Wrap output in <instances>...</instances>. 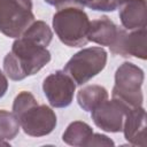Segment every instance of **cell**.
Returning a JSON list of instances; mask_svg holds the SVG:
<instances>
[{"instance_id":"9a60e30c","label":"cell","mask_w":147,"mask_h":147,"mask_svg":"<svg viewBox=\"0 0 147 147\" xmlns=\"http://www.w3.org/2000/svg\"><path fill=\"white\" fill-rule=\"evenodd\" d=\"M21 125L14 113L0 109V140L8 141L14 139L20 132Z\"/></svg>"},{"instance_id":"ba28073f","label":"cell","mask_w":147,"mask_h":147,"mask_svg":"<svg viewBox=\"0 0 147 147\" xmlns=\"http://www.w3.org/2000/svg\"><path fill=\"white\" fill-rule=\"evenodd\" d=\"M129 109L130 108L125 103L111 98V100L107 99L93 109L91 111V117L99 129L106 132L117 133L123 129L125 114Z\"/></svg>"},{"instance_id":"e0dca14e","label":"cell","mask_w":147,"mask_h":147,"mask_svg":"<svg viewBox=\"0 0 147 147\" xmlns=\"http://www.w3.org/2000/svg\"><path fill=\"white\" fill-rule=\"evenodd\" d=\"M123 0H75V5L88 7L98 11H114L119 7Z\"/></svg>"},{"instance_id":"2e32d148","label":"cell","mask_w":147,"mask_h":147,"mask_svg":"<svg viewBox=\"0 0 147 147\" xmlns=\"http://www.w3.org/2000/svg\"><path fill=\"white\" fill-rule=\"evenodd\" d=\"M22 36H25V37L44 45L45 47H47L53 39V32H52L51 28L47 25V23H45L44 21H36V20L22 33Z\"/></svg>"},{"instance_id":"3957f363","label":"cell","mask_w":147,"mask_h":147,"mask_svg":"<svg viewBox=\"0 0 147 147\" xmlns=\"http://www.w3.org/2000/svg\"><path fill=\"white\" fill-rule=\"evenodd\" d=\"M90 22L83 7L67 5L57 8L53 15L52 24L62 44L68 47H82L88 42L87 32Z\"/></svg>"},{"instance_id":"30bf717a","label":"cell","mask_w":147,"mask_h":147,"mask_svg":"<svg viewBox=\"0 0 147 147\" xmlns=\"http://www.w3.org/2000/svg\"><path fill=\"white\" fill-rule=\"evenodd\" d=\"M122 131L129 144L146 146V110L142 106L126 111Z\"/></svg>"},{"instance_id":"44dd1931","label":"cell","mask_w":147,"mask_h":147,"mask_svg":"<svg viewBox=\"0 0 147 147\" xmlns=\"http://www.w3.org/2000/svg\"><path fill=\"white\" fill-rule=\"evenodd\" d=\"M0 146H9V142H7V141H2V140H0Z\"/></svg>"},{"instance_id":"4fadbf2b","label":"cell","mask_w":147,"mask_h":147,"mask_svg":"<svg viewBox=\"0 0 147 147\" xmlns=\"http://www.w3.org/2000/svg\"><path fill=\"white\" fill-rule=\"evenodd\" d=\"M108 91L101 85H87L82 87L77 93V102L79 107L91 113L105 100L108 99Z\"/></svg>"},{"instance_id":"ac0fdd59","label":"cell","mask_w":147,"mask_h":147,"mask_svg":"<svg viewBox=\"0 0 147 147\" xmlns=\"http://www.w3.org/2000/svg\"><path fill=\"white\" fill-rule=\"evenodd\" d=\"M115 142L105 134L92 133V136L86 141L85 146H114Z\"/></svg>"},{"instance_id":"5b68a950","label":"cell","mask_w":147,"mask_h":147,"mask_svg":"<svg viewBox=\"0 0 147 147\" xmlns=\"http://www.w3.org/2000/svg\"><path fill=\"white\" fill-rule=\"evenodd\" d=\"M107 52L102 47H86L71 56L63 68V71L76 83L84 85L98 74H100L107 64Z\"/></svg>"},{"instance_id":"52a82bcc","label":"cell","mask_w":147,"mask_h":147,"mask_svg":"<svg viewBox=\"0 0 147 147\" xmlns=\"http://www.w3.org/2000/svg\"><path fill=\"white\" fill-rule=\"evenodd\" d=\"M42 91L52 107L65 108L74 100L76 83L63 70H56L44 79Z\"/></svg>"},{"instance_id":"ffe728a7","label":"cell","mask_w":147,"mask_h":147,"mask_svg":"<svg viewBox=\"0 0 147 147\" xmlns=\"http://www.w3.org/2000/svg\"><path fill=\"white\" fill-rule=\"evenodd\" d=\"M45 2H47L51 6H54L56 8L67 6V5H75V0H45Z\"/></svg>"},{"instance_id":"7a4b0ae2","label":"cell","mask_w":147,"mask_h":147,"mask_svg":"<svg viewBox=\"0 0 147 147\" xmlns=\"http://www.w3.org/2000/svg\"><path fill=\"white\" fill-rule=\"evenodd\" d=\"M13 113L24 133L30 137L47 136L57 124L54 110L46 105H39L34 95L28 91H22L16 95L13 102Z\"/></svg>"},{"instance_id":"9c48e42d","label":"cell","mask_w":147,"mask_h":147,"mask_svg":"<svg viewBox=\"0 0 147 147\" xmlns=\"http://www.w3.org/2000/svg\"><path fill=\"white\" fill-rule=\"evenodd\" d=\"M109 48L115 55L146 60V26L131 30L130 32L124 28H119L117 39Z\"/></svg>"},{"instance_id":"7c38bea8","label":"cell","mask_w":147,"mask_h":147,"mask_svg":"<svg viewBox=\"0 0 147 147\" xmlns=\"http://www.w3.org/2000/svg\"><path fill=\"white\" fill-rule=\"evenodd\" d=\"M119 28L107 16H101L90 22L87 32L88 41H93L101 46H113L117 39Z\"/></svg>"},{"instance_id":"8fae6325","label":"cell","mask_w":147,"mask_h":147,"mask_svg":"<svg viewBox=\"0 0 147 147\" xmlns=\"http://www.w3.org/2000/svg\"><path fill=\"white\" fill-rule=\"evenodd\" d=\"M119 20L125 30H136L146 26V0H124L119 5Z\"/></svg>"},{"instance_id":"5bb4252c","label":"cell","mask_w":147,"mask_h":147,"mask_svg":"<svg viewBox=\"0 0 147 147\" xmlns=\"http://www.w3.org/2000/svg\"><path fill=\"white\" fill-rule=\"evenodd\" d=\"M92 133L93 129L87 123L82 121H75L67 126L65 131L62 134V140L63 142L70 146H85L86 141L92 136Z\"/></svg>"},{"instance_id":"6da1fadb","label":"cell","mask_w":147,"mask_h":147,"mask_svg":"<svg viewBox=\"0 0 147 147\" xmlns=\"http://www.w3.org/2000/svg\"><path fill=\"white\" fill-rule=\"evenodd\" d=\"M51 59L47 47L25 36H21L15 39L10 52L6 54L3 70L11 80H23L41 70Z\"/></svg>"},{"instance_id":"7402d4cb","label":"cell","mask_w":147,"mask_h":147,"mask_svg":"<svg viewBox=\"0 0 147 147\" xmlns=\"http://www.w3.org/2000/svg\"><path fill=\"white\" fill-rule=\"evenodd\" d=\"M123 1H124V0H123Z\"/></svg>"},{"instance_id":"d6986e66","label":"cell","mask_w":147,"mask_h":147,"mask_svg":"<svg viewBox=\"0 0 147 147\" xmlns=\"http://www.w3.org/2000/svg\"><path fill=\"white\" fill-rule=\"evenodd\" d=\"M7 90H8V80H7L6 75L0 69V99L6 94Z\"/></svg>"},{"instance_id":"277c9868","label":"cell","mask_w":147,"mask_h":147,"mask_svg":"<svg viewBox=\"0 0 147 147\" xmlns=\"http://www.w3.org/2000/svg\"><path fill=\"white\" fill-rule=\"evenodd\" d=\"M145 74L141 68L131 63H122L115 72V85L111 91V98L125 103L129 108L141 107L144 102L142 83Z\"/></svg>"},{"instance_id":"8992f818","label":"cell","mask_w":147,"mask_h":147,"mask_svg":"<svg viewBox=\"0 0 147 147\" xmlns=\"http://www.w3.org/2000/svg\"><path fill=\"white\" fill-rule=\"evenodd\" d=\"M34 21L31 0H0V32L18 38Z\"/></svg>"}]
</instances>
